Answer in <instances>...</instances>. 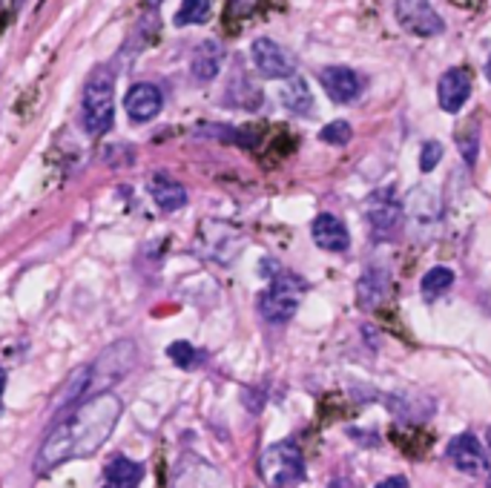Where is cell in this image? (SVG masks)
<instances>
[{
	"instance_id": "obj_1",
	"label": "cell",
	"mask_w": 491,
	"mask_h": 488,
	"mask_svg": "<svg viewBox=\"0 0 491 488\" xmlns=\"http://www.w3.org/2000/svg\"><path fill=\"white\" fill-rule=\"evenodd\" d=\"M121 399L113 391H101L83 396L81 405L44 440L38 457H34V474H49L69 460L93 457L95 451L113 437L121 420Z\"/></svg>"
},
{
	"instance_id": "obj_2",
	"label": "cell",
	"mask_w": 491,
	"mask_h": 488,
	"mask_svg": "<svg viewBox=\"0 0 491 488\" xmlns=\"http://www.w3.org/2000/svg\"><path fill=\"white\" fill-rule=\"evenodd\" d=\"M81 115H83V130L90 135L110 132L113 118H115V73L110 66H95L90 78L83 83V98H81Z\"/></svg>"
},
{
	"instance_id": "obj_3",
	"label": "cell",
	"mask_w": 491,
	"mask_h": 488,
	"mask_svg": "<svg viewBox=\"0 0 491 488\" xmlns=\"http://www.w3.org/2000/svg\"><path fill=\"white\" fill-rule=\"evenodd\" d=\"M305 290H308V285L296 273L276 270V276H270V288L259 296L261 319H268L270 325L290 322L293 313L300 310V302H302V293Z\"/></svg>"
},
{
	"instance_id": "obj_4",
	"label": "cell",
	"mask_w": 491,
	"mask_h": 488,
	"mask_svg": "<svg viewBox=\"0 0 491 488\" xmlns=\"http://www.w3.org/2000/svg\"><path fill=\"white\" fill-rule=\"evenodd\" d=\"M259 474L270 488H290L305 477V457L293 443H273L261 451Z\"/></svg>"
},
{
	"instance_id": "obj_5",
	"label": "cell",
	"mask_w": 491,
	"mask_h": 488,
	"mask_svg": "<svg viewBox=\"0 0 491 488\" xmlns=\"http://www.w3.org/2000/svg\"><path fill=\"white\" fill-rule=\"evenodd\" d=\"M135 356H138V347L133 342H115L113 347H107L95 365H90V388L93 394H101V386L103 382H121L130 368L135 365ZM86 388V391H90Z\"/></svg>"
},
{
	"instance_id": "obj_6",
	"label": "cell",
	"mask_w": 491,
	"mask_h": 488,
	"mask_svg": "<svg viewBox=\"0 0 491 488\" xmlns=\"http://www.w3.org/2000/svg\"><path fill=\"white\" fill-rule=\"evenodd\" d=\"M394 17L402 29H408L417 38H434V34H443L446 29L431 0H394Z\"/></svg>"
},
{
	"instance_id": "obj_7",
	"label": "cell",
	"mask_w": 491,
	"mask_h": 488,
	"mask_svg": "<svg viewBox=\"0 0 491 488\" xmlns=\"http://www.w3.org/2000/svg\"><path fill=\"white\" fill-rule=\"evenodd\" d=\"M402 213H406V207H402L394 196L391 187H382L377 193L365 201V219H368V228H371L374 236L379 239H388L399 230L402 224Z\"/></svg>"
},
{
	"instance_id": "obj_8",
	"label": "cell",
	"mask_w": 491,
	"mask_h": 488,
	"mask_svg": "<svg viewBox=\"0 0 491 488\" xmlns=\"http://www.w3.org/2000/svg\"><path fill=\"white\" fill-rule=\"evenodd\" d=\"M250 58H253L256 73L261 78H268V81H288V78L296 75L293 55L285 46H279L270 38H256L253 46H250Z\"/></svg>"
},
{
	"instance_id": "obj_9",
	"label": "cell",
	"mask_w": 491,
	"mask_h": 488,
	"mask_svg": "<svg viewBox=\"0 0 491 488\" xmlns=\"http://www.w3.org/2000/svg\"><path fill=\"white\" fill-rule=\"evenodd\" d=\"M124 110L133 124H150V121L164 110V93L155 83H133L124 98Z\"/></svg>"
},
{
	"instance_id": "obj_10",
	"label": "cell",
	"mask_w": 491,
	"mask_h": 488,
	"mask_svg": "<svg viewBox=\"0 0 491 488\" xmlns=\"http://www.w3.org/2000/svg\"><path fill=\"white\" fill-rule=\"evenodd\" d=\"M448 460L457 472L468 474V477H480L488 472V457L475 434H460V437H454L448 443Z\"/></svg>"
},
{
	"instance_id": "obj_11",
	"label": "cell",
	"mask_w": 491,
	"mask_h": 488,
	"mask_svg": "<svg viewBox=\"0 0 491 488\" xmlns=\"http://www.w3.org/2000/svg\"><path fill=\"white\" fill-rule=\"evenodd\" d=\"M471 95V75L460 66H451L437 81V101L448 115H457Z\"/></svg>"
},
{
	"instance_id": "obj_12",
	"label": "cell",
	"mask_w": 491,
	"mask_h": 488,
	"mask_svg": "<svg viewBox=\"0 0 491 488\" xmlns=\"http://www.w3.org/2000/svg\"><path fill=\"white\" fill-rule=\"evenodd\" d=\"M319 83H322V90L328 93V98L337 101V103L357 101L359 90H362L359 75L354 73V69H348V66H325L319 73Z\"/></svg>"
},
{
	"instance_id": "obj_13",
	"label": "cell",
	"mask_w": 491,
	"mask_h": 488,
	"mask_svg": "<svg viewBox=\"0 0 491 488\" xmlns=\"http://www.w3.org/2000/svg\"><path fill=\"white\" fill-rule=\"evenodd\" d=\"M310 236L317 241V248L328 250V253H345L350 248V233L342 224V219L330 216V213H319L310 224Z\"/></svg>"
},
{
	"instance_id": "obj_14",
	"label": "cell",
	"mask_w": 491,
	"mask_h": 488,
	"mask_svg": "<svg viewBox=\"0 0 491 488\" xmlns=\"http://www.w3.org/2000/svg\"><path fill=\"white\" fill-rule=\"evenodd\" d=\"M224 66V46L219 41H201L190 58V73L199 83L213 81Z\"/></svg>"
},
{
	"instance_id": "obj_15",
	"label": "cell",
	"mask_w": 491,
	"mask_h": 488,
	"mask_svg": "<svg viewBox=\"0 0 491 488\" xmlns=\"http://www.w3.org/2000/svg\"><path fill=\"white\" fill-rule=\"evenodd\" d=\"M150 196H152V201L159 204L162 210H167V213L182 210V207L187 204V190H184V184H179L175 179L164 176V172H159V176L150 179Z\"/></svg>"
},
{
	"instance_id": "obj_16",
	"label": "cell",
	"mask_w": 491,
	"mask_h": 488,
	"mask_svg": "<svg viewBox=\"0 0 491 488\" xmlns=\"http://www.w3.org/2000/svg\"><path fill=\"white\" fill-rule=\"evenodd\" d=\"M406 213L417 221V224H434L437 219H440V199H437V193L434 190H428V187H417V190H411L408 193V199H406Z\"/></svg>"
},
{
	"instance_id": "obj_17",
	"label": "cell",
	"mask_w": 491,
	"mask_h": 488,
	"mask_svg": "<svg viewBox=\"0 0 491 488\" xmlns=\"http://www.w3.org/2000/svg\"><path fill=\"white\" fill-rule=\"evenodd\" d=\"M107 485L110 488H138V483L144 480V465L142 463H133L127 457H115L107 463Z\"/></svg>"
},
{
	"instance_id": "obj_18",
	"label": "cell",
	"mask_w": 491,
	"mask_h": 488,
	"mask_svg": "<svg viewBox=\"0 0 491 488\" xmlns=\"http://www.w3.org/2000/svg\"><path fill=\"white\" fill-rule=\"evenodd\" d=\"M279 101H282L285 107L290 112H296V115H305V112L313 110V93H310L308 81L300 78V75H293V78L285 81L282 93H279Z\"/></svg>"
},
{
	"instance_id": "obj_19",
	"label": "cell",
	"mask_w": 491,
	"mask_h": 488,
	"mask_svg": "<svg viewBox=\"0 0 491 488\" xmlns=\"http://www.w3.org/2000/svg\"><path fill=\"white\" fill-rule=\"evenodd\" d=\"M385 293H388V273L385 270H365L359 285H357V296H359V305L362 307H377Z\"/></svg>"
},
{
	"instance_id": "obj_20",
	"label": "cell",
	"mask_w": 491,
	"mask_h": 488,
	"mask_svg": "<svg viewBox=\"0 0 491 488\" xmlns=\"http://www.w3.org/2000/svg\"><path fill=\"white\" fill-rule=\"evenodd\" d=\"M454 285V270L451 268H431L426 276H423V282H419V293L426 296V299H437V296H443L448 288Z\"/></svg>"
},
{
	"instance_id": "obj_21",
	"label": "cell",
	"mask_w": 491,
	"mask_h": 488,
	"mask_svg": "<svg viewBox=\"0 0 491 488\" xmlns=\"http://www.w3.org/2000/svg\"><path fill=\"white\" fill-rule=\"evenodd\" d=\"M213 6H210V0H184L182 9L175 12V26H196V24H204Z\"/></svg>"
},
{
	"instance_id": "obj_22",
	"label": "cell",
	"mask_w": 491,
	"mask_h": 488,
	"mask_svg": "<svg viewBox=\"0 0 491 488\" xmlns=\"http://www.w3.org/2000/svg\"><path fill=\"white\" fill-rule=\"evenodd\" d=\"M86 388H90V365H81V368L73 371V376L66 379V388L58 399V405H69V403H75L78 396L86 394Z\"/></svg>"
},
{
	"instance_id": "obj_23",
	"label": "cell",
	"mask_w": 491,
	"mask_h": 488,
	"mask_svg": "<svg viewBox=\"0 0 491 488\" xmlns=\"http://www.w3.org/2000/svg\"><path fill=\"white\" fill-rule=\"evenodd\" d=\"M167 356L172 359V365H179V368H184V371H192V368H199L201 365V351H196L190 342H172L170 347H167Z\"/></svg>"
},
{
	"instance_id": "obj_24",
	"label": "cell",
	"mask_w": 491,
	"mask_h": 488,
	"mask_svg": "<svg viewBox=\"0 0 491 488\" xmlns=\"http://www.w3.org/2000/svg\"><path fill=\"white\" fill-rule=\"evenodd\" d=\"M319 138L325 144H333V147H345L350 138H354V130H350L348 121H330L328 127H322Z\"/></svg>"
},
{
	"instance_id": "obj_25",
	"label": "cell",
	"mask_w": 491,
	"mask_h": 488,
	"mask_svg": "<svg viewBox=\"0 0 491 488\" xmlns=\"http://www.w3.org/2000/svg\"><path fill=\"white\" fill-rule=\"evenodd\" d=\"M440 161H443V144L440 142H426L423 147H419V170L423 172H434Z\"/></svg>"
},
{
	"instance_id": "obj_26",
	"label": "cell",
	"mask_w": 491,
	"mask_h": 488,
	"mask_svg": "<svg viewBox=\"0 0 491 488\" xmlns=\"http://www.w3.org/2000/svg\"><path fill=\"white\" fill-rule=\"evenodd\" d=\"M457 147H460V152H463V161L468 164V167H475V161H477V135L475 132H460L457 135Z\"/></svg>"
},
{
	"instance_id": "obj_27",
	"label": "cell",
	"mask_w": 491,
	"mask_h": 488,
	"mask_svg": "<svg viewBox=\"0 0 491 488\" xmlns=\"http://www.w3.org/2000/svg\"><path fill=\"white\" fill-rule=\"evenodd\" d=\"M374 488H411V485H408V477L394 474V477H385L382 483H377Z\"/></svg>"
},
{
	"instance_id": "obj_28",
	"label": "cell",
	"mask_w": 491,
	"mask_h": 488,
	"mask_svg": "<svg viewBox=\"0 0 491 488\" xmlns=\"http://www.w3.org/2000/svg\"><path fill=\"white\" fill-rule=\"evenodd\" d=\"M256 4H259V0H231V9L236 15H248V12L256 9Z\"/></svg>"
},
{
	"instance_id": "obj_29",
	"label": "cell",
	"mask_w": 491,
	"mask_h": 488,
	"mask_svg": "<svg viewBox=\"0 0 491 488\" xmlns=\"http://www.w3.org/2000/svg\"><path fill=\"white\" fill-rule=\"evenodd\" d=\"M4 388H6V371H0V399H4Z\"/></svg>"
},
{
	"instance_id": "obj_30",
	"label": "cell",
	"mask_w": 491,
	"mask_h": 488,
	"mask_svg": "<svg viewBox=\"0 0 491 488\" xmlns=\"http://www.w3.org/2000/svg\"><path fill=\"white\" fill-rule=\"evenodd\" d=\"M486 78H488V83H491V58L486 61Z\"/></svg>"
},
{
	"instance_id": "obj_31",
	"label": "cell",
	"mask_w": 491,
	"mask_h": 488,
	"mask_svg": "<svg viewBox=\"0 0 491 488\" xmlns=\"http://www.w3.org/2000/svg\"><path fill=\"white\" fill-rule=\"evenodd\" d=\"M328 488H348V483H345V480H339V483H333V485H328Z\"/></svg>"
},
{
	"instance_id": "obj_32",
	"label": "cell",
	"mask_w": 491,
	"mask_h": 488,
	"mask_svg": "<svg viewBox=\"0 0 491 488\" xmlns=\"http://www.w3.org/2000/svg\"><path fill=\"white\" fill-rule=\"evenodd\" d=\"M486 443H488V451H491V428H488V434H486Z\"/></svg>"
},
{
	"instance_id": "obj_33",
	"label": "cell",
	"mask_w": 491,
	"mask_h": 488,
	"mask_svg": "<svg viewBox=\"0 0 491 488\" xmlns=\"http://www.w3.org/2000/svg\"><path fill=\"white\" fill-rule=\"evenodd\" d=\"M147 4H150V6H159V4H162V0H147Z\"/></svg>"
},
{
	"instance_id": "obj_34",
	"label": "cell",
	"mask_w": 491,
	"mask_h": 488,
	"mask_svg": "<svg viewBox=\"0 0 491 488\" xmlns=\"http://www.w3.org/2000/svg\"><path fill=\"white\" fill-rule=\"evenodd\" d=\"M486 488H491V477H488V483H486Z\"/></svg>"
}]
</instances>
